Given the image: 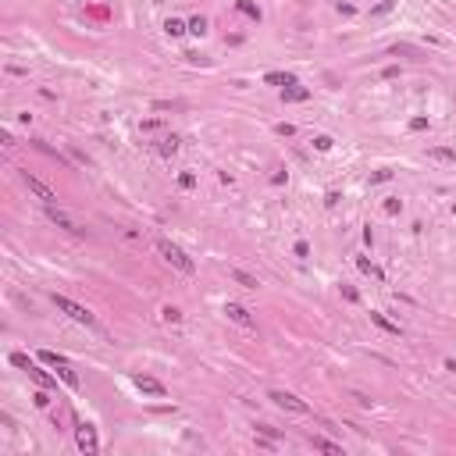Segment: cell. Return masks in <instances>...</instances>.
Returning a JSON list of instances; mask_svg holds the SVG:
<instances>
[{"label":"cell","mask_w":456,"mask_h":456,"mask_svg":"<svg viewBox=\"0 0 456 456\" xmlns=\"http://www.w3.org/2000/svg\"><path fill=\"white\" fill-rule=\"evenodd\" d=\"M232 278H235V282H239L242 289H260V282H257V278H253L250 271H242V267H232Z\"/></svg>","instance_id":"30bf717a"},{"label":"cell","mask_w":456,"mask_h":456,"mask_svg":"<svg viewBox=\"0 0 456 456\" xmlns=\"http://www.w3.org/2000/svg\"><path fill=\"white\" fill-rule=\"evenodd\" d=\"M164 32H168V36L175 39V36H182V32H189V25H185V22H178V18H168V22H164Z\"/></svg>","instance_id":"5bb4252c"},{"label":"cell","mask_w":456,"mask_h":456,"mask_svg":"<svg viewBox=\"0 0 456 456\" xmlns=\"http://www.w3.org/2000/svg\"><path fill=\"white\" fill-rule=\"evenodd\" d=\"M0 143H4V150H14V147H18V139H14V136L7 132V129L0 132Z\"/></svg>","instance_id":"d4e9b609"},{"label":"cell","mask_w":456,"mask_h":456,"mask_svg":"<svg viewBox=\"0 0 456 456\" xmlns=\"http://www.w3.org/2000/svg\"><path fill=\"white\" fill-rule=\"evenodd\" d=\"M271 403H275V406H282V410H289V413H310V406H306L300 396L282 392V388H275V392H271Z\"/></svg>","instance_id":"5b68a950"},{"label":"cell","mask_w":456,"mask_h":456,"mask_svg":"<svg viewBox=\"0 0 456 456\" xmlns=\"http://www.w3.org/2000/svg\"><path fill=\"white\" fill-rule=\"evenodd\" d=\"M178 185H182V189H193V185H196V178L185 171V175H178Z\"/></svg>","instance_id":"4316f807"},{"label":"cell","mask_w":456,"mask_h":456,"mask_svg":"<svg viewBox=\"0 0 456 456\" xmlns=\"http://www.w3.org/2000/svg\"><path fill=\"white\" fill-rule=\"evenodd\" d=\"M57 375H61V381H65L68 388H78V375L68 367V364H61V367H57Z\"/></svg>","instance_id":"d6986e66"},{"label":"cell","mask_w":456,"mask_h":456,"mask_svg":"<svg viewBox=\"0 0 456 456\" xmlns=\"http://www.w3.org/2000/svg\"><path fill=\"white\" fill-rule=\"evenodd\" d=\"M11 364H14V367H22V371H29V367H32V360H29L25 353H11Z\"/></svg>","instance_id":"cb8c5ba5"},{"label":"cell","mask_w":456,"mask_h":456,"mask_svg":"<svg viewBox=\"0 0 456 456\" xmlns=\"http://www.w3.org/2000/svg\"><path fill=\"white\" fill-rule=\"evenodd\" d=\"M410 129H413V132H424V129H428V118H413Z\"/></svg>","instance_id":"83f0119b"},{"label":"cell","mask_w":456,"mask_h":456,"mask_svg":"<svg viewBox=\"0 0 456 456\" xmlns=\"http://www.w3.org/2000/svg\"><path fill=\"white\" fill-rule=\"evenodd\" d=\"M157 150L164 153V157H171V153H178V136H164V139H160V147H157Z\"/></svg>","instance_id":"ffe728a7"},{"label":"cell","mask_w":456,"mask_h":456,"mask_svg":"<svg viewBox=\"0 0 456 456\" xmlns=\"http://www.w3.org/2000/svg\"><path fill=\"white\" fill-rule=\"evenodd\" d=\"M306 96H310V89H303V86H285L282 89V100H289V103H300Z\"/></svg>","instance_id":"8fae6325"},{"label":"cell","mask_w":456,"mask_h":456,"mask_svg":"<svg viewBox=\"0 0 456 456\" xmlns=\"http://www.w3.org/2000/svg\"><path fill=\"white\" fill-rule=\"evenodd\" d=\"M25 375H29V378L36 381V385H39V388H54V385H57V381L50 378V375H47V371H43V367H36V364H32V367H29V371H25Z\"/></svg>","instance_id":"9c48e42d"},{"label":"cell","mask_w":456,"mask_h":456,"mask_svg":"<svg viewBox=\"0 0 456 456\" xmlns=\"http://www.w3.org/2000/svg\"><path fill=\"white\" fill-rule=\"evenodd\" d=\"M22 182H25V189L43 203V207H50V203H57V193L43 182V178H36V175H29V171H22Z\"/></svg>","instance_id":"3957f363"},{"label":"cell","mask_w":456,"mask_h":456,"mask_svg":"<svg viewBox=\"0 0 456 456\" xmlns=\"http://www.w3.org/2000/svg\"><path fill=\"white\" fill-rule=\"evenodd\" d=\"M446 371H449V375H456V360H453V357L446 360Z\"/></svg>","instance_id":"836d02e7"},{"label":"cell","mask_w":456,"mask_h":456,"mask_svg":"<svg viewBox=\"0 0 456 456\" xmlns=\"http://www.w3.org/2000/svg\"><path fill=\"white\" fill-rule=\"evenodd\" d=\"M136 388H139V392H147V396H157V399H164V396H168V388H164L157 378H147V375H136Z\"/></svg>","instance_id":"52a82bcc"},{"label":"cell","mask_w":456,"mask_h":456,"mask_svg":"<svg viewBox=\"0 0 456 456\" xmlns=\"http://www.w3.org/2000/svg\"><path fill=\"white\" fill-rule=\"evenodd\" d=\"M371 321L378 324L381 331H388V335H399V324H392V321H388L385 314H378V310H371Z\"/></svg>","instance_id":"4fadbf2b"},{"label":"cell","mask_w":456,"mask_h":456,"mask_svg":"<svg viewBox=\"0 0 456 456\" xmlns=\"http://www.w3.org/2000/svg\"><path fill=\"white\" fill-rule=\"evenodd\" d=\"M32 399H36V406H50V396H47V388H43V392H36Z\"/></svg>","instance_id":"f546056e"},{"label":"cell","mask_w":456,"mask_h":456,"mask_svg":"<svg viewBox=\"0 0 456 456\" xmlns=\"http://www.w3.org/2000/svg\"><path fill=\"white\" fill-rule=\"evenodd\" d=\"M157 253L175 267V271H182V275H193L196 271V264H193V257H185V250H178L175 242H168V239H160L157 242Z\"/></svg>","instance_id":"6da1fadb"},{"label":"cell","mask_w":456,"mask_h":456,"mask_svg":"<svg viewBox=\"0 0 456 456\" xmlns=\"http://www.w3.org/2000/svg\"><path fill=\"white\" fill-rule=\"evenodd\" d=\"M54 306H57L61 314H68V317H72L75 324L96 328V317H93V314H89V310H86L82 303H75V300H68V296H57V293H54Z\"/></svg>","instance_id":"7a4b0ae2"},{"label":"cell","mask_w":456,"mask_h":456,"mask_svg":"<svg viewBox=\"0 0 456 456\" xmlns=\"http://www.w3.org/2000/svg\"><path fill=\"white\" fill-rule=\"evenodd\" d=\"M189 32H193V36H203V32H207V18H200V14H196V18L189 22Z\"/></svg>","instance_id":"603a6c76"},{"label":"cell","mask_w":456,"mask_h":456,"mask_svg":"<svg viewBox=\"0 0 456 456\" xmlns=\"http://www.w3.org/2000/svg\"><path fill=\"white\" fill-rule=\"evenodd\" d=\"M388 11H392V0H385V4H378V7H375V14H388Z\"/></svg>","instance_id":"d6a6232c"},{"label":"cell","mask_w":456,"mask_h":456,"mask_svg":"<svg viewBox=\"0 0 456 456\" xmlns=\"http://www.w3.org/2000/svg\"><path fill=\"white\" fill-rule=\"evenodd\" d=\"M39 360L43 364H50V367H61V364H68L61 353H54V349H39Z\"/></svg>","instance_id":"e0dca14e"},{"label":"cell","mask_w":456,"mask_h":456,"mask_svg":"<svg viewBox=\"0 0 456 456\" xmlns=\"http://www.w3.org/2000/svg\"><path fill=\"white\" fill-rule=\"evenodd\" d=\"M47 218H50V221H54V225H57V228H65V232H72V235H78V232H82V228L75 225V218H72V214H65V211H61L57 203H50V207H47Z\"/></svg>","instance_id":"8992f818"},{"label":"cell","mask_w":456,"mask_h":456,"mask_svg":"<svg viewBox=\"0 0 456 456\" xmlns=\"http://www.w3.org/2000/svg\"><path fill=\"white\" fill-rule=\"evenodd\" d=\"M264 82H271V86H296V78L285 75V72H267V75H264Z\"/></svg>","instance_id":"2e32d148"},{"label":"cell","mask_w":456,"mask_h":456,"mask_svg":"<svg viewBox=\"0 0 456 456\" xmlns=\"http://www.w3.org/2000/svg\"><path fill=\"white\" fill-rule=\"evenodd\" d=\"M235 7L246 14V18H253V22H260V7L253 4V0H235Z\"/></svg>","instance_id":"9a60e30c"},{"label":"cell","mask_w":456,"mask_h":456,"mask_svg":"<svg viewBox=\"0 0 456 456\" xmlns=\"http://www.w3.org/2000/svg\"><path fill=\"white\" fill-rule=\"evenodd\" d=\"M225 314H228V321H235L239 328H253V317H250V310H246V306L228 303V306H225Z\"/></svg>","instance_id":"ba28073f"},{"label":"cell","mask_w":456,"mask_h":456,"mask_svg":"<svg viewBox=\"0 0 456 456\" xmlns=\"http://www.w3.org/2000/svg\"><path fill=\"white\" fill-rule=\"evenodd\" d=\"M275 132H278V136H293V132H296V129H293V125H289V121H282V125H275Z\"/></svg>","instance_id":"f1b7e54d"},{"label":"cell","mask_w":456,"mask_h":456,"mask_svg":"<svg viewBox=\"0 0 456 456\" xmlns=\"http://www.w3.org/2000/svg\"><path fill=\"white\" fill-rule=\"evenodd\" d=\"M75 446L86 456H96V453H100V442H96V428H93V424H78V428H75Z\"/></svg>","instance_id":"277c9868"},{"label":"cell","mask_w":456,"mask_h":456,"mask_svg":"<svg viewBox=\"0 0 456 456\" xmlns=\"http://www.w3.org/2000/svg\"><path fill=\"white\" fill-rule=\"evenodd\" d=\"M160 317H164L168 324H178V321H182V310H178V306H164V310H160Z\"/></svg>","instance_id":"7402d4cb"},{"label":"cell","mask_w":456,"mask_h":456,"mask_svg":"<svg viewBox=\"0 0 456 456\" xmlns=\"http://www.w3.org/2000/svg\"><path fill=\"white\" fill-rule=\"evenodd\" d=\"M331 147H335V139H331V136H314V150H317V153H328Z\"/></svg>","instance_id":"44dd1931"},{"label":"cell","mask_w":456,"mask_h":456,"mask_svg":"<svg viewBox=\"0 0 456 456\" xmlns=\"http://www.w3.org/2000/svg\"><path fill=\"white\" fill-rule=\"evenodd\" d=\"M310 446H314V449H324V453H342V446H339V442H328V439H321V435H317V439H310Z\"/></svg>","instance_id":"ac0fdd59"},{"label":"cell","mask_w":456,"mask_h":456,"mask_svg":"<svg viewBox=\"0 0 456 456\" xmlns=\"http://www.w3.org/2000/svg\"><path fill=\"white\" fill-rule=\"evenodd\" d=\"M428 157H431V160H446V164H456V150H453V147H431V150H428Z\"/></svg>","instance_id":"7c38bea8"},{"label":"cell","mask_w":456,"mask_h":456,"mask_svg":"<svg viewBox=\"0 0 456 456\" xmlns=\"http://www.w3.org/2000/svg\"><path fill=\"white\" fill-rule=\"evenodd\" d=\"M385 211H388V214H399V211H403V200L388 196V200H385Z\"/></svg>","instance_id":"484cf974"},{"label":"cell","mask_w":456,"mask_h":456,"mask_svg":"<svg viewBox=\"0 0 456 456\" xmlns=\"http://www.w3.org/2000/svg\"><path fill=\"white\" fill-rule=\"evenodd\" d=\"M296 257H310V246H306L303 239H300V242H296Z\"/></svg>","instance_id":"4dcf8cb0"},{"label":"cell","mask_w":456,"mask_h":456,"mask_svg":"<svg viewBox=\"0 0 456 456\" xmlns=\"http://www.w3.org/2000/svg\"><path fill=\"white\" fill-rule=\"evenodd\" d=\"M342 296H346V300H349V303H357V300H360V296H357V289H349V285H346V289H342Z\"/></svg>","instance_id":"1f68e13d"}]
</instances>
